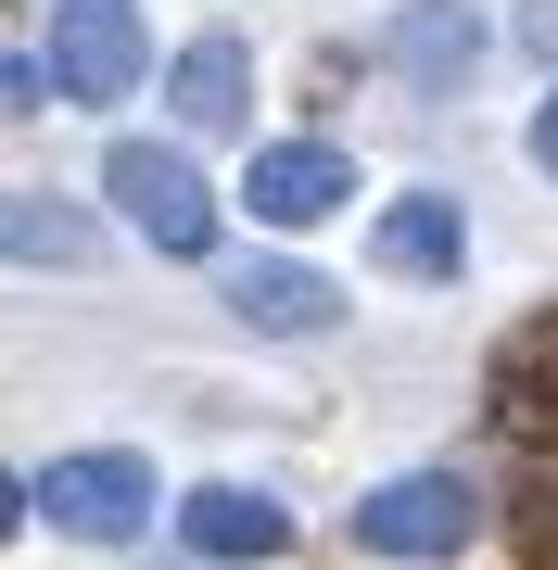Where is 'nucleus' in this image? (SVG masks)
I'll list each match as a JSON object with an SVG mask.
<instances>
[{
    "label": "nucleus",
    "instance_id": "1",
    "mask_svg": "<svg viewBox=\"0 0 558 570\" xmlns=\"http://www.w3.org/2000/svg\"><path fill=\"white\" fill-rule=\"evenodd\" d=\"M51 508V532H89V546H127V532H153V456H127V444H77V456H51L39 482H26Z\"/></svg>",
    "mask_w": 558,
    "mask_h": 570
},
{
    "label": "nucleus",
    "instance_id": "2",
    "mask_svg": "<svg viewBox=\"0 0 558 570\" xmlns=\"http://www.w3.org/2000/svg\"><path fill=\"white\" fill-rule=\"evenodd\" d=\"M482 532V482L470 469H407V482L355 494V546L369 558H457Z\"/></svg>",
    "mask_w": 558,
    "mask_h": 570
},
{
    "label": "nucleus",
    "instance_id": "3",
    "mask_svg": "<svg viewBox=\"0 0 558 570\" xmlns=\"http://www.w3.org/2000/svg\"><path fill=\"white\" fill-rule=\"evenodd\" d=\"M102 190L127 204V228H140L153 254H204V242H216V190H204V165L166 153V140H115Z\"/></svg>",
    "mask_w": 558,
    "mask_h": 570
},
{
    "label": "nucleus",
    "instance_id": "4",
    "mask_svg": "<svg viewBox=\"0 0 558 570\" xmlns=\"http://www.w3.org/2000/svg\"><path fill=\"white\" fill-rule=\"evenodd\" d=\"M140 0H51V77H63V102H127L140 89Z\"/></svg>",
    "mask_w": 558,
    "mask_h": 570
},
{
    "label": "nucleus",
    "instance_id": "5",
    "mask_svg": "<svg viewBox=\"0 0 558 570\" xmlns=\"http://www.w3.org/2000/svg\"><path fill=\"white\" fill-rule=\"evenodd\" d=\"M178 532H190V558L254 570V558L292 546V508H280V494H254V482H204V494H178Z\"/></svg>",
    "mask_w": 558,
    "mask_h": 570
},
{
    "label": "nucleus",
    "instance_id": "6",
    "mask_svg": "<svg viewBox=\"0 0 558 570\" xmlns=\"http://www.w3.org/2000/svg\"><path fill=\"white\" fill-rule=\"evenodd\" d=\"M343 190H355V165H343L331 140H267V153H254V178H242V204L267 216V228H305V216H331Z\"/></svg>",
    "mask_w": 558,
    "mask_h": 570
},
{
    "label": "nucleus",
    "instance_id": "7",
    "mask_svg": "<svg viewBox=\"0 0 558 570\" xmlns=\"http://www.w3.org/2000/svg\"><path fill=\"white\" fill-rule=\"evenodd\" d=\"M381 63H407L419 89H457L482 63V13H470V0H407V13L381 26Z\"/></svg>",
    "mask_w": 558,
    "mask_h": 570
},
{
    "label": "nucleus",
    "instance_id": "8",
    "mask_svg": "<svg viewBox=\"0 0 558 570\" xmlns=\"http://www.w3.org/2000/svg\"><path fill=\"white\" fill-rule=\"evenodd\" d=\"M369 254L393 266V279H457V266H470V216H457L444 190H407V204H381Z\"/></svg>",
    "mask_w": 558,
    "mask_h": 570
},
{
    "label": "nucleus",
    "instance_id": "9",
    "mask_svg": "<svg viewBox=\"0 0 558 570\" xmlns=\"http://www.w3.org/2000/svg\"><path fill=\"white\" fill-rule=\"evenodd\" d=\"M228 317H254V330H331L343 292L317 279V266H292V254H242L228 266Z\"/></svg>",
    "mask_w": 558,
    "mask_h": 570
},
{
    "label": "nucleus",
    "instance_id": "10",
    "mask_svg": "<svg viewBox=\"0 0 558 570\" xmlns=\"http://www.w3.org/2000/svg\"><path fill=\"white\" fill-rule=\"evenodd\" d=\"M178 115L190 127H242L254 115V51L228 39V26H204V39L178 51Z\"/></svg>",
    "mask_w": 558,
    "mask_h": 570
},
{
    "label": "nucleus",
    "instance_id": "11",
    "mask_svg": "<svg viewBox=\"0 0 558 570\" xmlns=\"http://www.w3.org/2000/svg\"><path fill=\"white\" fill-rule=\"evenodd\" d=\"M13 254H26V266H89V216H63V204H13Z\"/></svg>",
    "mask_w": 558,
    "mask_h": 570
},
{
    "label": "nucleus",
    "instance_id": "12",
    "mask_svg": "<svg viewBox=\"0 0 558 570\" xmlns=\"http://www.w3.org/2000/svg\"><path fill=\"white\" fill-rule=\"evenodd\" d=\"M0 102H13V115H39V102H63V77H51L39 51H13V63H0Z\"/></svg>",
    "mask_w": 558,
    "mask_h": 570
},
{
    "label": "nucleus",
    "instance_id": "13",
    "mask_svg": "<svg viewBox=\"0 0 558 570\" xmlns=\"http://www.w3.org/2000/svg\"><path fill=\"white\" fill-rule=\"evenodd\" d=\"M520 39H533V51L558 63V0H520Z\"/></svg>",
    "mask_w": 558,
    "mask_h": 570
},
{
    "label": "nucleus",
    "instance_id": "14",
    "mask_svg": "<svg viewBox=\"0 0 558 570\" xmlns=\"http://www.w3.org/2000/svg\"><path fill=\"white\" fill-rule=\"evenodd\" d=\"M533 165L558 178V89H546V115H533Z\"/></svg>",
    "mask_w": 558,
    "mask_h": 570
},
{
    "label": "nucleus",
    "instance_id": "15",
    "mask_svg": "<svg viewBox=\"0 0 558 570\" xmlns=\"http://www.w3.org/2000/svg\"><path fill=\"white\" fill-rule=\"evenodd\" d=\"M546 558H558V508H546Z\"/></svg>",
    "mask_w": 558,
    "mask_h": 570
}]
</instances>
